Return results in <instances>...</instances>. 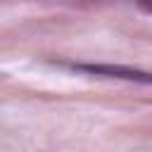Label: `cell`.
Instances as JSON below:
<instances>
[{
    "label": "cell",
    "mask_w": 152,
    "mask_h": 152,
    "mask_svg": "<svg viewBox=\"0 0 152 152\" xmlns=\"http://www.w3.org/2000/svg\"><path fill=\"white\" fill-rule=\"evenodd\" d=\"M69 69L88 74V76H100V78H116V81H128V83H145L152 86V74L124 64H69Z\"/></svg>",
    "instance_id": "obj_1"
}]
</instances>
